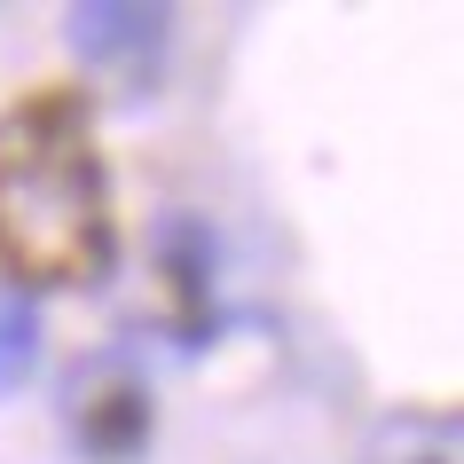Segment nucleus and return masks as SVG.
Instances as JSON below:
<instances>
[{"label":"nucleus","instance_id":"f257e3e1","mask_svg":"<svg viewBox=\"0 0 464 464\" xmlns=\"http://www.w3.org/2000/svg\"><path fill=\"white\" fill-rule=\"evenodd\" d=\"M119 260L111 166L95 142V95L72 79L24 87L0 111V268L16 292L95 284Z\"/></svg>","mask_w":464,"mask_h":464},{"label":"nucleus","instance_id":"f03ea898","mask_svg":"<svg viewBox=\"0 0 464 464\" xmlns=\"http://www.w3.org/2000/svg\"><path fill=\"white\" fill-rule=\"evenodd\" d=\"M166 8H150V0H79L72 16H63V40L72 55L87 63L102 95H150L158 72H166Z\"/></svg>","mask_w":464,"mask_h":464},{"label":"nucleus","instance_id":"7ed1b4c3","mask_svg":"<svg viewBox=\"0 0 464 464\" xmlns=\"http://www.w3.org/2000/svg\"><path fill=\"white\" fill-rule=\"evenodd\" d=\"M150 268H158V292H166L173 339L205 346V331L220 315V237L197 213H166L150 228Z\"/></svg>","mask_w":464,"mask_h":464},{"label":"nucleus","instance_id":"20e7f679","mask_svg":"<svg viewBox=\"0 0 464 464\" xmlns=\"http://www.w3.org/2000/svg\"><path fill=\"white\" fill-rule=\"evenodd\" d=\"M150 425H158L150 386L126 362H102L72 386V440L87 449V464H134L150 449Z\"/></svg>","mask_w":464,"mask_h":464},{"label":"nucleus","instance_id":"39448f33","mask_svg":"<svg viewBox=\"0 0 464 464\" xmlns=\"http://www.w3.org/2000/svg\"><path fill=\"white\" fill-rule=\"evenodd\" d=\"M370 464H457V417L449 410H401L378 433Z\"/></svg>","mask_w":464,"mask_h":464},{"label":"nucleus","instance_id":"423d86ee","mask_svg":"<svg viewBox=\"0 0 464 464\" xmlns=\"http://www.w3.org/2000/svg\"><path fill=\"white\" fill-rule=\"evenodd\" d=\"M40 370V307L16 284H0V393H16Z\"/></svg>","mask_w":464,"mask_h":464}]
</instances>
